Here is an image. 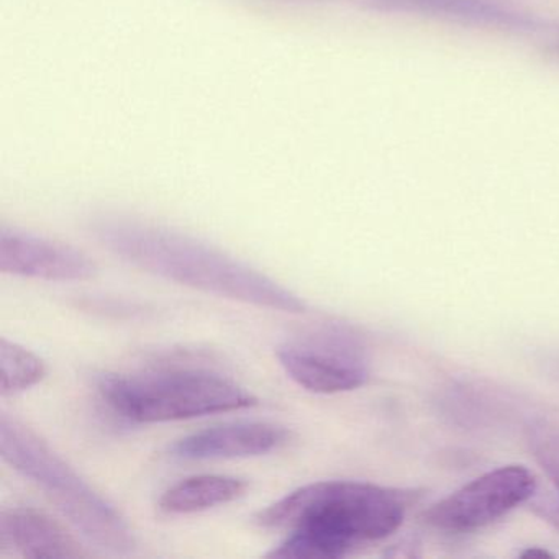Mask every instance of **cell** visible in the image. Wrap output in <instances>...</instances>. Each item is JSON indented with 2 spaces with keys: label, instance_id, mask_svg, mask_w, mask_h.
<instances>
[{
  "label": "cell",
  "instance_id": "3",
  "mask_svg": "<svg viewBox=\"0 0 559 559\" xmlns=\"http://www.w3.org/2000/svg\"><path fill=\"white\" fill-rule=\"evenodd\" d=\"M0 456L37 484L71 523L104 551L129 556L135 536L122 513L17 418L2 412Z\"/></svg>",
  "mask_w": 559,
  "mask_h": 559
},
{
  "label": "cell",
  "instance_id": "6",
  "mask_svg": "<svg viewBox=\"0 0 559 559\" xmlns=\"http://www.w3.org/2000/svg\"><path fill=\"white\" fill-rule=\"evenodd\" d=\"M536 490L538 483L532 471L523 466L499 467L433 503L424 513V522L443 533L474 532L530 502Z\"/></svg>",
  "mask_w": 559,
  "mask_h": 559
},
{
  "label": "cell",
  "instance_id": "7",
  "mask_svg": "<svg viewBox=\"0 0 559 559\" xmlns=\"http://www.w3.org/2000/svg\"><path fill=\"white\" fill-rule=\"evenodd\" d=\"M0 271L34 280L87 281L97 274V266L83 251L24 231L0 234Z\"/></svg>",
  "mask_w": 559,
  "mask_h": 559
},
{
  "label": "cell",
  "instance_id": "15",
  "mask_svg": "<svg viewBox=\"0 0 559 559\" xmlns=\"http://www.w3.org/2000/svg\"><path fill=\"white\" fill-rule=\"evenodd\" d=\"M559 48V47H558Z\"/></svg>",
  "mask_w": 559,
  "mask_h": 559
},
{
  "label": "cell",
  "instance_id": "14",
  "mask_svg": "<svg viewBox=\"0 0 559 559\" xmlns=\"http://www.w3.org/2000/svg\"><path fill=\"white\" fill-rule=\"evenodd\" d=\"M533 555H536V551H528V552H526V556H533ZM539 555L546 556V555H548V552L539 551Z\"/></svg>",
  "mask_w": 559,
  "mask_h": 559
},
{
  "label": "cell",
  "instance_id": "1",
  "mask_svg": "<svg viewBox=\"0 0 559 559\" xmlns=\"http://www.w3.org/2000/svg\"><path fill=\"white\" fill-rule=\"evenodd\" d=\"M412 493L359 480H320L254 515L261 528L284 532L266 552L277 559H338L397 532Z\"/></svg>",
  "mask_w": 559,
  "mask_h": 559
},
{
  "label": "cell",
  "instance_id": "11",
  "mask_svg": "<svg viewBox=\"0 0 559 559\" xmlns=\"http://www.w3.org/2000/svg\"><path fill=\"white\" fill-rule=\"evenodd\" d=\"M526 440L533 457L552 484V490L545 493L536 490L530 503L536 515L559 530V424L536 421L528 428Z\"/></svg>",
  "mask_w": 559,
  "mask_h": 559
},
{
  "label": "cell",
  "instance_id": "5",
  "mask_svg": "<svg viewBox=\"0 0 559 559\" xmlns=\"http://www.w3.org/2000/svg\"><path fill=\"white\" fill-rule=\"evenodd\" d=\"M276 356L294 382L316 394L355 391L371 374L365 338L345 323H322L293 336Z\"/></svg>",
  "mask_w": 559,
  "mask_h": 559
},
{
  "label": "cell",
  "instance_id": "13",
  "mask_svg": "<svg viewBox=\"0 0 559 559\" xmlns=\"http://www.w3.org/2000/svg\"><path fill=\"white\" fill-rule=\"evenodd\" d=\"M385 4L412 11L448 14L451 17H463L467 21L489 22L492 25H513L516 19L502 9L486 4L483 0H384Z\"/></svg>",
  "mask_w": 559,
  "mask_h": 559
},
{
  "label": "cell",
  "instance_id": "10",
  "mask_svg": "<svg viewBox=\"0 0 559 559\" xmlns=\"http://www.w3.org/2000/svg\"><path fill=\"white\" fill-rule=\"evenodd\" d=\"M248 483L238 477L205 476L188 477L169 487L159 507L166 513H198L214 507L235 502L247 493Z\"/></svg>",
  "mask_w": 559,
  "mask_h": 559
},
{
  "label": "cell",
  "instance_id": "2",
  "mask_svg": "<svg viewBox=\"0 0 559 559\" xmlns=\"http://www.w3.org/2000/svg\"><path fill=\"white\" fill-rule=\"evenodd\" d=\"M96 234L116 257L173 283L260 309L307 310V304L277 281L188 235L122 221L104 222Z\"/></svg>",
  "mask_w": 559,
  "mask_h": 559
},
{
  "label": "cell",
  "instance_id": "12",
  "mask_svg": "<svg viewBox=\"0 0 559 559\" xmlns=\"http://www.w3.org/2000/svg\"><path fill=\"white\" fill-rule=\"evenodd\" d=\"M0 365H2V384L0 392L4 397L21 394L44 381L47 366L34 353L17 343L0 340Z\"/></svg>",
  "mask_w": 559,
  "mask_h": 559
},
{
  "label": "cell",
  "instance_id": "8",
  "mask_svg": "<svg viewBox=\"0 0 559 559\" xmlns=\"http://www.w3.org/2000/svg\"><path fill=\"white\" fill-rule=\"evenodd\" d=\"M290 443L287 428L267 421H237L205 428L169 448L178 460H235L273 453Z\"/></svg>",
  "mask_w": 559,
  "mask_h": 559
},
{
  "label": "cell",
  "instance_id": "4",
  "mask_svg": "<svg viewBox=\"0 0 559 559\" xmlns=\"http://www.w3.org/2000/svg\"><path fill=\"white\" fill-rule=\"evenodd\" d=\"M97 392L117 415L139 424L189 420L258 404L234 379L181 366L104 374L97 379Z\"/></svg>",
  "mask_w": 559,
  "mask_h": 559
},
{
  "label": "cell",
  "instance_id": "9",
  "mask_svg": "<svg viewBox=\"0 0 559 559\" xmlns=\"http://www.w3.org/2000/svg\"><path fill=\"white\" fill-rule=\"evenodd\" d=\"M0 556L76 559L86 558L90 552L47 513L32 507H15L0 515Z\"/></svg>",
  "mask_w": 559,
  "mask_h": 559
}]
</instances>
